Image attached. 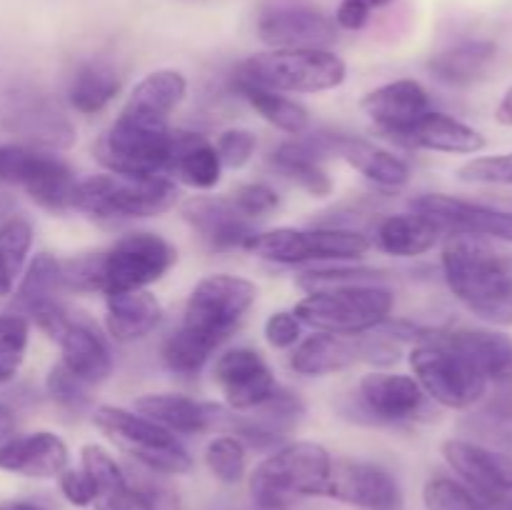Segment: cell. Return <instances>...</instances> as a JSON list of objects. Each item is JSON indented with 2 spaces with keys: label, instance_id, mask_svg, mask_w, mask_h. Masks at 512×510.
Wrapping results in <instances>:
<instances>
[{
  "label": "cell",
  "instance_id": "obj_7",
  "mask_svg": "<svg viewBox=\"0 0 512 510\" xmlns=\"http://www.w3.org/2000/svg\"><path fill=\"white\" fill-rule=\"evenodd\" d=\"M410 368L425 395L450 410L473 408L488 390V380L480 370L458 350L435 338V330H425L413 348Z\"/></svg>",
  "mask_w": 512,
  "mask_h": 510
},
{
  "label": "cell",
  "instance_id": "obj_54",
  "mask_svg": "<svg viewBox=\"0 0 512 510\" xmlns=\"http://www.w3.org/2000/svg\"><path fill=\"white\" fill-rule=\"evenodd\" d=\"M0 510H43L38 503H30V500H3Z\"/></svg>",
  "mask_w": 512,
  "mask_h": 510
},
{
  "label": "cell",
  "instance_id": "obj_30",
  "mask_svg": "<svg viewBox=\"0 0 512 510\" xmlns=\"http://www.w3.org/2000/svg\"><path fill=\"white\" fill-rule=\"evenodd\" d=\"M495 53L498 48L493 40H463V43H455L435 53L428 60V70L440 83L463 88V85H473L485 78Z\"/></svg>",
  "mask_w": 512,
  "mask_h": 510
},
{
  "label": "cell",
  "instance_id": "obj_53",
  "mask_svg": "<svg viewBox=\"0 0 512 510\" xmlns=\"http://www.w3.org/2000/svg\"><path fill=\"white\" fill-rule=\"evenodd\" d=\"M15 433V413L8 405H0V443Z\"/></svg>",
  "mask_w": 512,
  "mask_h": 510
},
{
  "label": "cell",
  "instance_id": "obj_10",
  "mask_svg": "<svg viewBox=\"0 0 512 510\" xmlns=\"http://www.w3.org/2000/svg\"><path fill=\"white\" fill-rule=\"evenodd\" d=\"M258 300V288L238 275H208L190 293L180 328L190 330L213 348L230 338L240 320Z\"/></svg>",
  "mask_w": 512,
  "mask_h": 510
},
{
  "label": "cell",
  "instance_id": "obj_33",
  "mask_svg": "<svg viewBox=\"0 0 512 510\" xmlns=\"http://www.w3.org/2000/svg\"><path fill=\"white\" fill-rule=\"evenodd\" d=\"M440 238L443 235L438 233V228L420 218L418 213L388 215L375 228L378 248L388 255H398V258H415V255L428 253L440 243Z\"/></svg>",
  "mask_w": 512,
  "mask_h": 510
},
{
  "label": "cell",
  "instance_id": "obj_8",
  "mask_svg": "<svg viewBox=\"0 0 512 510\" xmlns=\"http://www.w3.org/2000/svg\"><path fill=\"white\" fill-rule=\"evenodd\" d=\"M93 423L150 473L185 475L193 470V458L178 438L145 415L115 405H100L93 413Z\"/></svg>",
  "mask_w": 512,
  "mask_h": 510
},
{
  "label": "cell",
  "instance_id": "obj_18",
  "mask_svg": "<svg viewBox=\"0 0 512 510\" xmlns=\"http://www.w3.org/2000/svg\"><path fill=\"white\" fill-rule=\"evenodd\" d=\"M258 35L270 48H328L338 38V25L310 5H283L260 15Z\"/></svg>",
  "mask_w": 512,
  "mask_h": 510
},
{
  "label": "cell",
  "instance_id": "obj_6",
  "mask_svg": "<svg viewBox=\"0 0 512 510\" xmlns=\"http://www.w3.org/2000/svg\"><path fill=\"white\" fill-rule=\"evenodd\" d=\"M178 203V185L165 175H93L75 183L73 208L93 218H153Z\"/></svg>",
  "mask_w": 512,
  "mask_h": 510
},
{
  "label": "cell",
  "instance_id": "obj_44",
  "mask_svg": "<svg viewBox=\"0 0 512 510\" xmlns=\"http://www.w3.org/2000/svg\"><path fill=\"white\" fill-rule=\"evenodd\" d=\"M45 388H48L50 398L60 405V408L70 410V413H83L90 403L88 385L83 380L75 378L63 363L53 365L45 380Z\"/></svg>",
  "mask_w": 512,
  "mask_h": 510
},
{
  "label": "cell",
  "instance_id": "obj_24",
  "mask_svg": "<svg viewBox=\"0 0 512 510\" xmlns=\"http://www.w3.org/2000/svg\"><path fill=\"white\" fill-rule=\"evenodd\" d=\"M360 108L375 123L380 135H393L398 130L408 128L410 123L425 115L430 110V95L418 80H395V83H385L380 88L370 90Z\"/></svg>",
  "mask_w": 512,
  "mask_h": 510
},
{
  "label": "cell",
  "instance_id": "obj_39",
  "mask_svg": "<svg viewBox=\"0 0 512 510\" xmlns=\"http://www.w3.org/2000/svg\"><path fill=\"white\" fill-rule=\"evenodd\" d=\"M213 345L205 343L203 338L193 335L190 330L178 328L163 345V360L173 373L185 375H198L203 370V365L208 363V358L213 355Z\"/></svg>",
  "mask_w": 512,
  "mask_h": 510
},
{
  "label": "cell",
  "instance_id": "obj_28",
  "mask_svg": "<svg viewBox=\"0 0 512 510\" xmlns=\"http://www.w3.org/2000/svg\"><path fill=\"white\" fill-rule=\"evenodd\" d=\"M223 163L218 150L205 135L190 130H173V150H170V170L180 183L195 190H210L218 185Z\"/></svg>",
  "mask_w": 512,
  "mask_h": 510
},
{
  "label": "cell",
  "instance_id": "obj_26",
  "mask_svg": "<svg viewBox=\"0 0 512 510\" xmlns=\"http://www.w3.org/2000/svg\"><path fill=\"white\" fill-rule=\"evenodd\" d=\"M435 338L458 350L480 370L485 380L512 385V338L488 328L435 330Z\"/></svg>",
  "mask_w": 512,
  "mask_h": 510
},
{
  "label": "cell",
  "instance_id": "obj_51",
  "mask_svg": "<svg viewBox=\"0 0 512 510\" xmlns=\"http://www.w3.org/2000/svg\"><path fill=\"white\" fill-rule=\"evenodd\" d=\"M335 25L343 30H363L370 20V10L363 8L355 0H340L338 10H335Z\"/></svg>",
  "mask_w": 512,
  "mask_h": 510
},
{
  "label": "cell",
  "instance_id": "obj_25",
  "mask_svg": "<svg viewBox=\"0 0 512 510\" xmlns=\"http://www.w3.org/2000/svg\"><path fill=\"white\" fill-rule=\"evenodd\" d=\"M68 468V445L50 430L0 443V470L23 478H55Z\"/></svg>",
  "mask_w": 512,
  "mask_h": 510
},
{
  "label": "cell",
  "instance_id": "obj_3",
  "mask_svg": "<svg viewBox=\"0 0 512 510\" xmlns=\"http://www.w3.org/2000/svg\"><path fill=\"white\" fill-rule=\"evenodd\" d=\"M348 65L328 48H273L245 58L235 80L275 93H323L345 83Z\"/></svg>",
  "mask_w": 512,
  "mask_h": 510
},
{
  "label": "cell",
  "instance_id": "obj_32",
  "mask_svg": "<svg viewBox=\"0 0 512 510\" xmlns=\"http://www.w3.org/2000/svg\"><path fill=\"white\" fill-rule=\"evenodd\" d=\"M338 158L353 165L358 173H363L365 178L373 180L380 188H400V185H405L410 180V168L403 158L393 155L390 150L368 143V140L340 135Z\"/></svg>",
  "mask_w": 512,
  "mask_h": 510
},
{
  "label": "cell",
  "instance_id": "obj_56",
  "mask_svg": "<svg viewBox=\"0 0 512 510\" xmlns=\"http://www.w3.org/2000/svg\"><path fill=\"white\" fill-rule=\"evenodd\" d=\"M488 510H512V503H500V505H488Z\"/></svg>",
  "mask_w": 512,
  "mask_h": 510
},
{
  "label": "cell",
  "instance_id": "obj_9",
  "mask_svg": "<svg viewBox=\"0 0 512 510\" xmlns=\"http://www.w3.org/2000/svg\"><path fill=\"white\" fill-rule=\"evenodd\" d=\"M95 255V293L143 290L163 278L178 260V250L155 233H130Z\"/></svg>",
  "mask_w": 512,
  "mask_h": 510
},
{
  "label": "cell",
  "instance_id": "obj_40",
  "mask_svg": "<svg viewBox=\"0 0 512 510\" xmlns=\"http://www.w3.org/2000/svg\"><path fill=\"white\" fill-rule=\"evenodd\" d=\"M205 465L215 475V480H220L223 485H238L245 478V468H248L245 443L230 433L218 435L205 448Z\"/></svg>",
  "mask_w": 512,
  "mask_h": 510
},
{
  "label": "cell",
  "instance_id": "obj_41",
  "mask_svg": "<svg viewBox=\"0 0 512 510\" xmlns=\"http://www.w3.org/2000/svg\"><path fill=\"white\" fill-rule=\"evenodd\" d=\"M30 320L20 313L0 315V383H10L18 375L28 353Z\"/></svg>",
  "mask_w": 512,
  "mask_h": 510
},
{
  "label": "cell",
  "instance_id": "obj_57",
  "mask_svg": "<svg viewBox=\"0 0 512 510\" xmlns=\"http://www.w3.org/2000/svg\"><path fill=\"white\" fill-rule=\"evenodd\" d=\"M0 210H3V203H0Z\"/></svg>",
  "mask_w": 512,
  "mask_h": 510
},
{
  "label": "cell",
  "instance_id": "obj_17",
  "mask_svg": "<svg viewBox=\"0 0 512 510\" xmlns=\"http://www.w3.org/2000/svg\"><path fill=\"white\" fill-rule=\"evenodd\" d=\"M213 378L233 410H255L278 390L273 370L253 348H233L220 355Z\"/></svg>",
  "mask_w": 512,
  "mask_h": 510
},
{
  "label": "cell",
  "instance_id": "obj_27",
  "mask_svg": "<svg viewBox=\"0 0 512 510\" xmlns=\"http://www.w3.org/2000/svg\"><path fill=\"white\" fill-rule=\"evenodd\" d=\"M105 328L118 343H135L153 333L163 320V305L148 290H120L105 295Z\"/></svg>",
  "mask_w": 512,
  "mask_h": 510
},
{
  "label": "cell",
  "instance_id": "obj_14",
  "mask_svg": "<svg viewBox=\"0 0 512 510\" xmlns=\"http://www.w3.org/2000/svg\"><path fill=\"white\" fill-rule=\"evenodd\" d=\"M413 213L428 220L445 238H495L512 243V210L455 198L443 193H425L410 203Z\"/></svg>",
  "mask_w": 512,
  "mask_h": 510
},
{
  "label": "cell",
  "instance_id": "obj_35",
  "mask_svg": "<svg viewBox=\"0 0 512 510\" xmlns=\"http://www.w3.org/2000/svg\"><path fill=\"white\" fill-rule=\"evenodd\" d=\"M63 288V265L55 255L40 253L35 255L33 263L25 270L18 290L13 298V313L28 315L38 305L53 303L58 300V293Z\"/></svg>",
  "mask_w": 512,
  "mask_h": 510
},
{
  "label": "cell",
  "instance_id": "obj_11",
  "mask_svg": "<svg viewBox=\"0 0 512 510\" xmlns=\"http://www.w3.org/2000/svg\"><path fill=\"white\" fill-rule=\"evenodd\" d=\"M245 250L283 265L308 260H358L370 250V240L348 228H275L255 233Z\"/></svg>",
  "mask_w": 512,
  "mask_h": 510
},
{
  "label": "cell",
  "instance_id": "obj_21",
  "mask_svg": "<svg viewBox=\"0 0 512 510\" xmlns=\"http://www.w3.org/2000/svg\"><path fill=\"white\" fill-rule=\"evenodd\" d=\"M180 213L215 250L245 248L255 235L250 218L235 208L230 195H198L185 200Z\"/></svg>",
  "mask_w": 512,
  "mask_h": 510
},
{
  "label": "cell",
  "instance_id": "obj_4",
  "mask_svg": "<svg viewBox=\"0 0 512 510\" xmlns=\"http://www.w3.org/2000/svg\"><path fill=\"white\" fill-rule=\"evenodd\" d=\"M173 130L168 120L120 110L110 128L95 140L93 155L103 168L130 178H153L170 170Z\"/></svg>",
  "mask_w": 512,
  "mask_h": 510
},
{
  "label": "cell",
  "instance_id": "obj_37",
  "mask_svg": "<svg viewBox=\"0 0 512 510\" xmlns=\"http://www.w3.org/2000/svg\"><path fill=\"white\" fill-rule=\"evenodd\" d=\"M33 245V228L25 218H8L0 225V298L13 293L15 278L23 270Z\"/></svg>",
  "mask_w": 512,
  "mask_h": 510
},
{
  "label": "cell",
  "instance_id": "obj_50",
  "mask_svg": "<svg viewBox=\"0 0 512 510\" xmlns=\"http://www.w3.org/2000/svg\"><path fill=\"white\" fill-rule=\"evenodd\" d=\"M95 510H153L148 495L138 488L135 483H130L128 488L120 490V493L110 495V498L95 500Z\"/></svg>",
  "mask_w": 512,
  "mask_h": 510
},
{
  "label": "cell",
  "instance_id": "obj_23",
  "mask_svg": "<svg viewBox=\"0 0 512 510\" xmlns=\"http://www.w3.org/2000/svg\"><path fill=\"white\" fill-rule=\"evenodd\" d=\"M133 408L135 413L145 415V418L153 420L160 428L170 430L173 435L205 433V430L225 425V418H228V410H225L223 405L203 403V400H193L185 398V395L170 393L140 395V398L135 400Z\"/></svg>",
  "mask_w": 512,
  "mask_h": 510
},
{
  "label": "cell",
  "instance_id": "obj_1",
  "mask_svg": "<svg viewBox=\"0 0 512 510\" xmlns=\"http://www.w3.org/2000/svg\"><path fill=\"white\" fill-rule=\"evenodd\" d=\"M445 283L473 315L490 325H512V258L478 238H448L443 245Z\"/></svg>",
  "mask_w": 512,
  "mask_h": 510
},
{
  "label": "cell",
  "instance_id": "obj_15",
  "mask_svg": "<svg viewBox=\"0 0 512 510\" xmlns=\"http://www.w3.org/2000/svg\"><path fill=\"white\" fill-rule=\"evenodd\" d=\"M323 498L358 510H405V495L395 475L368 460H333Z\"/></svg>",
  "mask_w": 512,
  "mask_h": 510
},
{
  "label": "cell",
  "instance_id": "obj_22",
  "mask_svg": "<svg viewBox=\"0 0 512 510\" xmlns=\"http://www.w3.org/2000/svg\"><path fill=\"white\" fill-rule=\"evenodd\" d=\"M388 140L403 145V148L435 150V153L453 155L480 153L485 148V135L480 130L470 128L468 123L453 118V115L435 113V110H428L415 123H410L408 128L388 135Z\"/></svg>",
  "mask_w": 512,
  "mask_h": 510
},
{
  "label": "cell",
  "instance_id": "obj_5",
  "mask_svg": "<svg viewBox=\"0 0 512 510\" xmlns=\"http://www.w3.org/2000/svg\"><path fill=\"white\" fill-rule=\"evenodd\" d=\"M395 305L393 290L383 283L343 285L310 293L295 305V318L318 333L363 335L390 318Z\"/></svg>",
  "mask_w": 512,
  "mask_h": 510
},
{
  "label": "cell",
  "instance_id": "obj_46",
  "mask_svg": "<svg viewBox=\"0 0 512 510\" xmlns=\"http://www.w3.org/2000/svg\"><path fill=\"white\" fill-rule=\"evenodd\" d=\"M235 208L245 215V218H260V215L273 213L280 205L278 193L265 183H243L230 193Z\"/></svg>",
  "mask_w": 512,
  "mask_h": 510
},
{
  "label": "cell",
  "instance_id": "obj_47",
  "mask_svg": "<svg viewBox=\"0 0 512 510\" xmlns=\"http://www.w3.org/2000/svg\"><path fill=\"white\" fill-rule=\"evenodd\" d=\"M255 145H258L255 133H250V130L245 128H230L218 135L215 150H218L220 163L235 170V168H243V165L253 158Z\"/></svg>",
  "mask_w": 512,
  "mask_h": 510
},
{
  "label": "cell",
  "instance_id": "obj_2",
  "mask_svg": "<svg viewBox=\"0 0 512 510\" xmlns=\"http://www.w3.org/2000/svg\"><path fill=\"white\" fill-rule=\"evenodd\" d=\"M333 458L320 443L298 440L275 450L250 475L255 510H288L300 498H323Z\"/></svg>",
  "mask_w": 512,
  "mask_h": 510
},
{
  "label": "cell",
  "instance_id": "obj_12",
  "mask_svg": "<svg viewBox=\"0 0 512 510\" xmlns=\"http://www.w3.org/2000/svg\"><path fill=\"white\" fill-rule=\"evenodd\" d=\"M0 180L20 185L33 203L50 213L73 208V190L78 180L73 170L55 155L28 145H0Z\"/></svg>",
  "mask_w": 512,
  "mask_h": 510
},
{
  "label": "cell",
  "instance_id": "obj_38",
  "mask_svg": "<svg viewBox=\"0 0 512 510\" xmlns=\"http://www.w3.org/2000/svg\"><path fill=\"white\" fill-rule=\"evenodd\" d=\"M80 465H83L85 475L93 480L95 500L110 498V495L120 493V490H125L130 485L125 470L120 468L118 460H115L103 445H83V448H80Z\"/></svg>",
  "mask_w": 512,
  "mask_h": 510
},
{
  "label": "cell",
  "instance_id": "obj_45",
  "mask_svg": "<svg viewBox=\"0 0 512 510\" xmlns=\"http://www.w3.org/2000/svg\"><path fill=\"white\" fill-rule=\"evenodd\" d=\"M458 178L463 183L478 185H512V150L510 153L473 158L458 170Z\"/></svg>",
  "mask_w": 512,
  "mask_h": 510
},
{
  "label": "cell",
  "instance_id": "obj_42",
  "mask_svg": "<svg viewBox=\"0 0 512 510\" xmlns=\"http://www.w3.org/2000/svg\"><path fill=\"white\" fill-rule=\"evenodd\" d=\"M425 510H488V503L480 500L463 480L435 475L423 488Z\"/></svg>",
  "mask_w": 512,
  "mask_h": 510
},
{
  "label": "cell",
  "instance_id": "obj_43",
  "mask_svg": "<svg viewBox=\"0 0 512 510\" xmlns=\"http://www.w3.org/2000/svg\"><path fill=\"white\" fill-rule=\"evenodd\" d=\"M383 270L373 268H315L308 270L298 278V285L308 293H318V290L343 288V285H368V283H383Z\"/></svg>",
  "mask_w": 512,
  "mask_h": 510
},
{
  "label": "cell",
  "instance_id": "obj_52",
  "mask_svg": "<svg viewBox=\"0 0 512 510\" xmlns=\"http://www.w3.org/2000/svg\"><path fill=\"white\" fill-rule=\"evenodd\" d=\"M495 120H498L500 125H510L512 128V85L505 90V95L500 98L498 108H495Z\"/></svg>",
  "mask_w": 512,
  "mask_h": 510
},
{
  "label": "cell",
  "instance_id": "obj_19",
  "mask_svg": "<svg viewBox=\"0 0 512 510\" xmlns=\"http://www.w3.org/2000/svg\"><path fill=\"white\" fill-rule=\"evenodd\" d=\"M360 405L375 423H405L428 408V395L410 375L370 373L360 380Z\"/></svg>",
  "mask_w": 512,
  "mask_h": 510
},
{
  "label": "cell",
  "instance_id": "obj_13",
  "mask_svg": "<svg viewBox=\"0 0 512 510\" xmlns=\"http://www.w3.org/2000/svg\"><path fill=\"white\" fill-rule=\"evenodd\" d=\"M398 345L390 343L385 335H343L320 333L303 340L290 355V368L298 375H330L348 370L358 363L393 365L398 363Z\"/></svg>",
  "mask_w": 512,
  "mask_h": 510
},
{
  "label": "cell",
  "instance_id": "obj_48",
  "mask_svg": "<svg viewBox=\"0 0 512 510\" xmlns=\"http://www.w3.org/2000/svg\"><path fill=\"white\" fill-rule=\"evenodd\" d=\"M300 330H303V323L295 318L293 310H278L265 320V340L278 350L298 345Z\"/></svg>",
  "mask_w": 512,
  "mask_h": 510
},
{
  "label": "cell",
  "instance_id": "obj_34",
  "mask_svg": "<svg viewBox=\"0 0 512 510\" xmlns=\"http://www.w3.org/2000/svg\"><path fill=\"white\" fill-rule=\"evenodd\" d=\"M120 85H123V80H120L118 70L113 65L103 63V60H93V63H85L73 75L68 100L78 113H100L120 93Z\"/></svg>",
  "mask_w": 512,
  "mask_h": 510
},
{
  "label": "cell",
  "instance_id": "obj_55",
  "mask_svg": "<svg viewBox=\"0 0 512 510\" xmlns=\"http://www.w3.org/2000/svg\"><path fill=\"white\" fill-rule=\"evenodd\" d=\"M355 3H360V5H363V8H368L370 13H373V10L390 5V3H393V0H355Z\"/></svg>",
  "mask_w": 512,
  "mask_h": 510
},
{
  "label": "cell",
  "instance_id": "obj_49",
  "mask_svg": "<svg viewBox=\"0 0 512 510\" xmlns=\"http://www.w3.org/2000/svg\"><path fill=\"white\" fill-rule=\"evenodd\" d=\"M58 485L63 498L68 500L70 505H75V508H88V505L95 503V485L93 480L85 475L83 468H65L63 473L58 475Z\"/></svg>",
  "mask_w": 512,
  "mask_h": 510
},
{
  "label": "cell",
  "instance_id": "obj_36",
  "mask_svg": "<svg viewBox=\"0 0 512 510\" xmlns=\"http://www.w3.org/2000/svg\"><path fill=\"white\" fill-rule=\"evenodd\" d=\"M235 90L243 95L245 100L250 103V108L255 113L263 115L270 125H275L278 130L290 135H303L310 125V115L308 110L303 108L295 100L285 98L283 93H275V90L260 88V85L253 83H243V80H233Z\"/></svg>",
  "mask_w": 512,
  "mask_h": 510
},
{
  "label": "cell",
  "instance_id": "obj_20",
  "mask_svg": "<svg viewBox=\"0 0 512 510\" xmlns=\"http://www.w3.org/2000/svg\"><path fill=\"white\" fill-rule=\"evenodd\" d=\"M340 135L318 133L310 138H295L290 143H283L273 155L270 163L275 165L278 173L298 183L305 193L315 195V198H325L333 193V180L325 173L320 160L338 155Z\"/></svg>",
  "mask_w": 512,
  "mask_h": 510
},
{
  "label": "cell",
  "instance_id": "obj_16",
  "mask_svg": "<svg viewBox=\"0 0 512 510\" xmlns=\"http://www.w3.org/2000/svg\"><path fill=\"white\" fill-rule=\"evenodd\" d=\"M443 458L488 505L512 503V455L468 438L443 443Z\"/></svg>",
  "mask_w": 512,
  "mask_h": 510
},
{
  "label": "cell",
  "instance_id": "obj_31",
  "mask_svg": "<svg viewBox=\"0 0 512 510\" xmlns=\"http://www.w3.org/2000/svg\"><path fill=\"white\" fill-rule=\"evenodd\" d=\"M185 93H188V80L183 73L170 68L153 70L135 85L123 110L145 118L168 120V115L183 103Z\"/></svg>",
  "mask_w": 512,
  "mask_h": 510
},
{
  "label": "cell",
  "instance_id": "obj_29",
  "mask_svg": "<svg viewBox=\"0 0 512 510\" xmlns=\"http://www.w3.org/2000/svg\"><path fill=\"white\" fill-rule=\"evenodd\" d=\"M60 353L63 360L60 363L70 370L78 380H83L85 385L103 383L105 378L113 370V355H110L108 345L103 343L95 330H90L88 325L70 323L68 328L60 333L58 338Z\"/></svg>",
  "mask_w": 512,
  "mask_h": 510
}]
</instances>
